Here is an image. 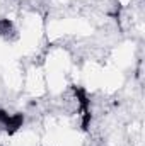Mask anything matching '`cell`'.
<instances>
[{"mask_svg":"<svg viewBox=\"0 0 145 146\" xmlns=\"http://www.w3.org/2000/svg\"><path fill=\"white\" fill-rule=\"evenodd\" d=\"M15 33V29H14V22L10 21V19H0V36L3 37H10L12 34Z\"/></svg>","mask_w":145,"mask_h":146,"instance_id":"obj_1","label":"cell"}]
</instances>
